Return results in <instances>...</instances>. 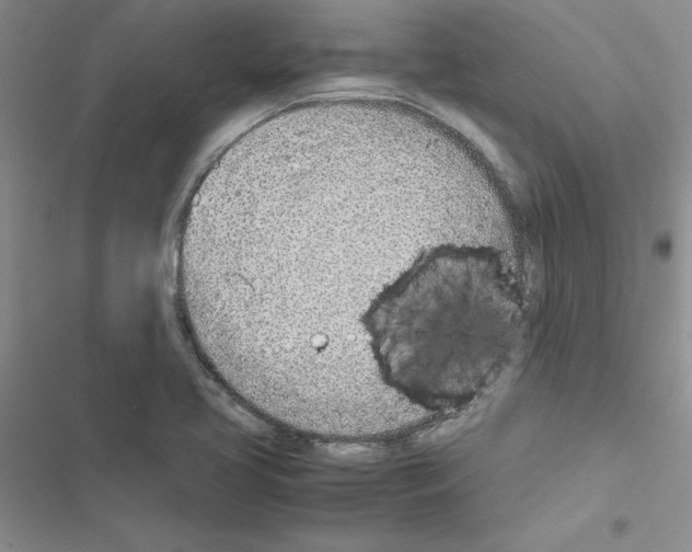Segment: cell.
<instances>
[{
	"instance_id": "cell-1",
	"label": "cell",
	"mask_w": 692,
	"mask_h": 552,
	"mask_svg": "<svg viewBox=\"0 0 692 552\" xmlns=\"http://www.w3.org/2000/svg\"><path fill=\"white\" fill-rule=\"evenodd\" d=\"M499 257L488 249L441 245L424 251L373 297L365 317L385 387L425 410L458 380L469 332L497 327L515 304Z\"/></svg>"
}]
</instances>
